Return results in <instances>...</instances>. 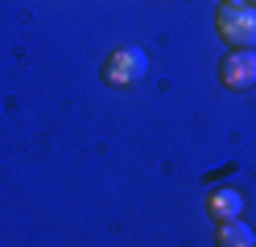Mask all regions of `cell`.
Here are the masks:
<instances>
[{
  "label": "cell",
  "mask_w": 256,
  "mask_h": 247,
  "mask_svg": "<svg viewBox=\"0 0 256 247\" xmlns=\"http://www.w3.org/2000/svg\"><path fill=\"white\" fill-rule=\"evenodd\" d=\"M219 82L228 91H252L256 87V49H228L219 62Z\"/></svg>",
  "instance_id": "cell-3"
},
{
  "label": "cell",
  "mask_w": 256,
  "mask_h": 247,
  "mask_svg": "<svg viewBox=\"0 0 256 247\" xmlns=\"http://www.w3.org/2000/svg\"><path fill=\"white\" fill-rule=\"evenodd\" d=\"M215 29L228 41V49H256V8L252 4H219Z\"/></svg>",
  "instance_id": "cell-2"
},
{
  "label": "cell",
  "mask_w": 256,
  "mask_h": 247,
  "mask_svg": "<svg viewBox=\"0 0 256 247\" xmlns=\"http://www.w3.org/2000/svg\"><path fill=\"white\" fill-rule=\"evenodd\" d=\"M256 243V231L240 219H228L215 227V247H252Z\"/></svg>",
  "instance_id": "cell-5"
},
{
  "label": "cell",
  "mask_w": 256,
  "mask_h": 247,
  "mask_svg": "<svg viewBox=\"0 0 256 247\" xmlns=\"http://www.w3.org/2000/svg\"><path fill=\"white\" fill-rule=\"evenodd\" d=\"M206 210H211L215 223H228V219H240L244 214V194L236 186H215L206 194Z\"/></svg>",
  "instance_id": "cell-4"
},
{
  "label": "cell",
  "mask_w": 256,
  "mask_h": 247,
  "mask_svg": "<svg viewBox=\"0 0 256 247\" xmlns=\"http://www.w3.org/2000/svg\"><path fill=\"white\" fill-rule=\"evenodd\" d=\"M100 74H104L108 87L128 91V87H136V82L149 74V54L140 45H120V49H112V54L104 58V70Z\"/></svg>",
  "instance_id": "cell-1"
},
{
  "label": "cell",
  "mask_w": 256,
  "mask_h": 247,
  "mask_svg": "<svg viewBox=\"0 0 256 247\" xmlns=\"http://www.w3.org/2000/svg\"><path fill=\"white\" fill-rule=\"evenodd\" d=\"M252 247H256V243H252Z\"/></svg>",
  "instance_id": "cell-7"
},
{
  "label": "cell",
  "mask_w": 256,
  "mask_h": 247,
  "mask_svg": "<svg viewBox=\"0 0 256 247\" xmlns=\"http://www.w3.org/2000/svg\"><path fill=\"white\" fill-rule=\"evenodd\" d=\"M223 4H252V0H223Z\"/></svg>",
  "instance_id": "cell-6"
}]
</instances>
